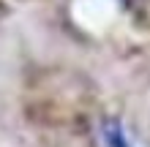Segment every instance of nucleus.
<instances>
[{
    "label": "nucleus",
    "mask_w": 150,
    "mask_h": 147,
    "mask_svg": "<svg viewBox=\"0 0 150 147\" xmlns=\"http://www.w3.org/2000/svg\"><path fill=\"white\" fill-rule=\"evenodd\" d=\"M104 136H107V144L109 147H131L126 134H123V125L117 123V120H107L104 123Z\"/></svg>",
    "instance_id": "f257e3e1"
}]
</instances>
